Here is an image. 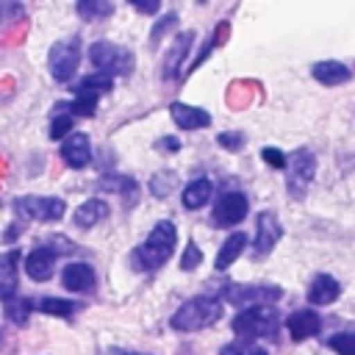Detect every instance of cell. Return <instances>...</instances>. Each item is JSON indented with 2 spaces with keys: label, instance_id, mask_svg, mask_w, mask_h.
<instances>
[{
  "label": "cell",
  "instance_id": "11",
  "mask_svg": "<svg viewBox=\"0 0 355 355\" xmlns=\"http://www.w3.org/2000/svg\"><path fill=\"white\" fill-rule=\"evenodd\" d=\"M247 211H250L247 194H241V191H225L216 200L211 219H214L216 227H233V225H239L247 216Z\"/></svg>",
  "mask_w": 355,
  "mask_h": 355
},
{
  "label": "cell",
  "instance_id": "37",
  "mask_svg": "<svg viewBox=\"0 0 355 355\" xmlns=\"http://www.w3.org/2000/svg\"><path fill=\"white\" fill-rule=\"evenodd\" d=\"M130 6L136 8V11H141V14H155L161 6H158V0H153V3H139V0H130Z\"/></svg>",
  "mask_w": 355,
  "mask_h": 355
},
{
  "label": "cell",
  "instance_id": "12",
  "mask_svg": "<svg viewBox=\"0 0 355 355\" xmlns=\"http://www.w3.org/2000/svg\"><path fill=\"white\" fill-rule=\"evenodd\" d=\"M61 161L72 169H83L92 161V141L86 133L72 130L64 141H61Z\"/></svg>",
  "mask_w": 355,
  "mask_h": 355
},
{
  "label": "cell",
  "instance_id": "15",
  "mask_svg": "<svg viewBox=\"0 0 355 355\" xmlns=\"http://www.w3.org/2000/svg\"><path fill=\"white\" fill-rule=\"evenodd\" d=\"M286 327L291 333L294 341H305V338H313L319 330H322V316L311 308L305 311H294L288 319H286Z\"/></svg>",
  "mask_w": 355,
  "mask_h": 355
},
{
  "label": "cell",
  "instance_id": "3",
  "mask_svg": "<svg viewBox=\"0 0 355 355\" xmlns=\"http://www.w3.org/2000/svg\"><path fill=\"white\" fill-rule=\"evenodd\" d=\"M233 330L239 333V338H266L277 333L280 324V313L272 305H255V308H244L233 316Z\"/></svg>",
  "mask_w": 355,
  "mask_h": 355
},
{
  "label": "cell",
  "instance_id": "4",
  "mask_svg": "<svg viewBox=\"0 0 355 355\" xmlns=\"http://www.w3.org/2000/svg\"><path fill=\"white\" fill-rule=\"evenodd\" d=\"M89 61L97 67L100 75H108V78H116V75H130L133 67H136V55L122 47V44H114V42H94L89 47Z\"/></svg>",
  "mask_w": 355,
  "mask_h": 355
},
{
  "label": "cell",
  "instance_id": "26",
  "mask_svg": "<svg viewBox=\"0 0 355 355\" xmlns=\"http://www.w3.org/2000/svg\"><path fill=\"white\" fill-rule=\"evenodd\" d=\"M39 311L47 313V316L69 319V316H75V311H80V305L72 302V300H61V297H42L39 300Z\"/></svg>",
  "mask_w": 355,
  "mask_h": 355
},
{
  "label": "cell",
  "instance_id": "27",
  "mask_svg": "<svg viewBox=\"0 0 355 355\" xmlns=\"http://www.w3.org/2000/svg\"><path fill=\"white\" fill-rule=\"evenodd\" d=\"M219 355H269V349L255 338H233L219 349Z\"/></svg>",
  "mask_w": 355,
  "mask_h": 355
},
{
  "label": "cell",
  "instance_id": "23",
  "mask_svg": "<svg viewBox=\"0 0 355 355\" xmlns=\"http://www.w3.org/2000/svg\"><path fill=\"white\" fill-rule=\"evenodd\" d=\"M244 247H247V233H241V230H236V233H230L225 241H222V247H219V252H216V261H214V269L216 272H225L241 252H244Z\"/></svg>",
  "mask_w": 355,
  "mask_h": 355
},
{
  "label": "cell",
  "instance_id": "7",
  "mask_svg": "<svg viewBox=\"0 0 355 355\" xmlns=\"http://www.w3.org/2000/svg\"><path fill=\"white\" fill-rule=\"evenodd\" d=\"M283 297L280 286H266V283H250V286H241V283H227L219 294V300L230 302V305H239V308H255V305H272Z\"/></svg>",
  "mask_w": 355,
  "mask_h": 355
},
{
  "label": "cell",
  "instance_id": "13",
  "mask_svg": "<svg viewBox=\"0 0 355 355\" xmlns=\"http://www.w3.org/2000/svg\"><path fill=\"white\" fill-rule=\"evenodd\" d=\"M55 252H50L47 247H42V244H36L28 255H25V272H28V277L31 280H36V283H44V280H50L53 277V272H55Z\"/></svg>",
  "mask_w": 355,
  "mask_h": 355
},
{
  "label": "cell",
  "instance_id": "32",
  "mask_svg": "<svg viewBox=\"0 0 355 355\" xmlns=\"http://www.w3.org/2000/svg\"><path fill=\"white\" fill-rule=\"evenodd\" d=\"M200 263H202V250H200L194 241H189L186 250H183V255H180V269H183V272H191V269H197Z\"/></svg>",
  "mask_w": 355,
  "mask_h": 355
},
{
  "label": "cell",
  "instance_id": "2",
  "mask_svg": "<svg viewBox=\"0 0 355 355\" xmlns=\"http://www.w3.org/2000/svg\"><path fill=\"white\" fill-rule=\"evenodd\" d=\"M222 319V300L211 297V294H200L186 300L169 319V327L178 333H194V330H205L214 322Z\"/></svg>",
  "mask_w": 355,
  "mask_h": 355
},
{
  "label": "cell",
  "instance_id": "40",
  "mask_svg": "<svg viewBox=\"0 0 355 355\" xmlns=\"http://www.w3.org/2000/svg\"><path fill=\"white\" fill-rule=\"evenodd\" d=\"M103 355H136V352H130V349H122V347H108Z\"/></svg>",
  "mask_w": 355,
  "mask_h": 355
},
{
  "label": "cell",
  "instance_id": "38",
  "mask_svg": "<svg viewBox=\"0 0 355 355\" xmlns=\"http://www.w3.org/2000/svg\"><path fill=\"white\" fill-rule=\"evenodd\" d=\"M17 14H22V8H19V6H14V3H0V19L17 17Z\"/></svg>",
  "mask_w": 355,
  "mask_h": 355
},
{
  "label": "cell",
  "instance_id": "14",
  "mask_svg": "<svg viewBox=\"0 0 355 355\" xmlns=\"http://www.w3.org/2000/svg\"><path fill=\"white\" fill-rule=\"evenodd\" d=\"M94 269L86 263V261H72V263H67L64 266V272H61V286L67 288V291H75V294H86V291H92L94 288Z\"/></svg>",
  "mask_w": 355,
  "mask_h": 355
},
{
  "label": "cell",
  "instance_id": "24",
  "mask_svg": "<svg viewBox=\"0 0 355 355\" xmlns=\"http://www.w3.org/2000/svg\"><path fill=\"white\" fill-rule=\"evenodd\" d=\"M100 186H103L105 191L119 194L128 205H133L136 197H139V183H136L133 178H125V175H105V178L100 180Z\"/></svg>",
  "mask_w": 355,
  "mask_h": 355
},
{
  "label": "cell",
  "instance_id": "10",
  "mask_svg": "<svg viewBox=\"0 0 355 355\" xmlns=\"http://www.w3.org/2000/svg\"><path fill=\"white\" fill-rule=\"evenodd\" d=\"M283 236V225L277 219L275 211H261L258 219H255V239H252V255L255 258H263L275 250V244L280 241Z\"/></svg>",
  "mask_w": 355,
  "mask_h": 355
},
{
  "label": "cell",
  "instance_id": "5",
  "mask_svg": "<svg viewBox=\"0 0 355 355\" xmlns=\"http://www.w3.org/2000/svg\"><path fill=\"white\" fill-rule=\"evenodd\" d=\"M111 89H114V78H108V75L94 72V75L80 78L78 86H75V100L67 103L69 114H72V116H94L97 100H100L103 94H108Z\"/></svg>",
  "mask_w": 355,
  "mask_h": 355
},
{
  "label": "cell",
  "instance_id": "36",
  "mask_svg": "<svg viewBox=\"0 0 355 355\" xmlns=\"http://www.w3.org/2000/svg\"><path fill=\"white\" fill-rule=\"evenodd\" d=\"M216 141L225 147V150H239L244 147V133H236V130H227V133H219Z\"/></svg>",
  "mask_w": 355,
  "mask_h": 355
},
{
  "label": "cell",
  "instance_id": "18",
  "mask_svg": "<svg viewBox=\"0 0 355 355\" xmlns=\"http://www.w3.org/2000/svg\"><path fill=\"white\" fill-rule=\"evenodd\" d=\"M169 114H172V122L180 128V130H200V128H208L211 125V114L197 108V105H186V103H172L169 105Z\"/></svg>",
  "mask_w": 355,
  "mask_h": 355
},
{
  "label": "cell",
  "instance_id": "39",
  "mask_svg": "<svg viewBox=\"0 0 355 355\" xmlns=\"http://www.w3.org/2000/svg\"><path fill=\"white\" fill-rule=\"evenodd\" d=\"M158 147H164V150H180V141L178 139H161Z\"/></svg>",
  "mask_w": 355,
  "mask_h": 355
},
{
  "label": "cell",
  "instance_id": "25",
  "mask_svg": "<svg viewBox=\"0 0 355 355\" xmlns=\"http://www.w3.org/2000/svg\"><path fill=\"white\" fill-rule=\"evenodd\" d=\"M72 122H75V116L69 114L67 103H55L53 105V122H50V139H67L72 133Z\"/></svg>",
  "mask_w": 355,
  "mask_h": 355
},
{
  "label": "cell",
  "instance_id": "6",
  "mask_svg": "<svg viewBox=\"0 0 355 355\" xmlns=\"http://www.w3.org/2000/svg\"><path fill=\"white\" fill-rule=\"evenodd\" d=\"M313 175H316V155L308 147H300L291 155H286V189L294 200L305 197Z\"/></svg>",
  "mask_w": 355,
  "mask_h": 355
},
{
  "label": "cell",
  "instance_id": "9",
  "mask_svg": "<svg viewBox=\"0 0 355 355\" xmlns=\"http://www.w3.org/2000/svg\"><path fill=\"white\" fill-rule=\"evenodd\" d=\"M14 211L22 219L33 222H58L67 214V202L61 197H42V194H25L14 200Z\"/></svg>",
  "mask_w": 355,
  "mask_h": 355
},
{
  "label": "cell",
  "instance_id": "28",
  "mask_svg": "<svg viewBox=\"0 0 355 355\" xmlns=\"http://www.w3.org/2000/svg\"><path fill=\"white\" fill-rule=\"evenodd\" d=\"M31 311H33V302L25 300V297H14V300L6 302V319H8L11 324H19V327L28 324Z\"/></svg>",
  "mask_w": 355,
  "mask_h": 355
},
{
  "label": "cell",
  "instance_id": "20",
  "mask_svg": "<svg viewBox=\"0 0 355 355\" xmlns=\"http://www.w3.org/2000/svg\"><path fill=\"white\" fill-rule=\"evenodd\" d=\"M341 297V283L333 275H316L308 286V302L311 305H330Z\"/></svg>",
  "mask_w": 355,
  "mask_h": 355
},
{
  "label": "cell",
  "instance_id": "35",
  "mask_svg": "<svg viewBox=\"0 0 355 355\" xmlns=\"http://www.w3.org/2000/svg\"><path fill=\"white\" fill-rule=\"evenodd\" d=\"M261 158H263V164H269L275 169H286V153L277 150V147H263L261 150Z\"/></svg>",
  "mask_w": 355,
  "mask_h": 355
},
{
  "label": "cell",
  "instance_id": "8",
  "mask_svg": "<svg viewBox=\"0 0 355 355\" xmlns=\"http://www.w3.org/2000/svg\"><path fill=\"white\" fill-rule=\"evenodd\" d=\"M78 64H80V39H78V36L58 39V42L50 47V53H47L50 75H53L58 83L72 80L75 72H78Z\"/></svg>",
  "mask_w": 355,
  "mask_h": 355
},
{
  "label": "cell",
  "instance_id": "29",
  "mask_svg": "<svg viewBox=\"0 0 355 355\" xmlns=\"http://www.w3.org/2000/svg\"><path fill=\"white\" fill-rule=\"evenodd\" d=\"M75 11L83 17V19H100V17H111L114 14V3H105V0H80L75 6Z\"/></svg>",
  "mask_w": 355,
  "mask_h": 355
},
{
  "label": "cell",
  "instance_id": "31",
  "mask_svg": "<svg viewBox=\"0 0 355 355\" xmlns=\"http://www.w3.org/2000/svg\"><path fill=\"white\" fill-rule=\"evenodd\" d=\"M39 244H42V247H47V250H50V252H55V255H69V252H75V250H78L67 236H50V239H42Z\"/></svg>",
  "mask_w": 355,
  "mask_h": 355
},
{
  "label": "cell",
  "instance_id": "1",
  "mask_svg": "<svg viewBox=\"0 0 355 355\" xmlns=\"http://www.w3.org/2000/svg\"><path fill=\"white\" fill-rule=\"evenodd\" d=\"M175 244H178V227L169 219H161L147 233V239L130 252V266L136 272H153L175 255Z\"/></svg>",
  "mask_w": 355,
  "mask_h": 355
},
{
  "label": "cell",
  "instance_id": "22",
  "mask_svg": "<svg viewBox=\"0 0 355 355\" xmlns=\"http://www.w3.org/2000/svg\"><path fill=\"white\" fill-rule=\"evenodd\" d=\"M211 194H214V183H211L208 178H194V180H189V183L183 186L180 202H183V208L197 211V208H202V205L211 200Z\"/></svg>",
  "mask_w": 355,
  "mask_h": 355
},
{
  "label": "cell",
  "instance_id": "41",
  "mask_svg": "<svg viewBox=\"0 0 355 355\" xmlns=\"http://www.w3.org/2000/svg\"><path fill=\"white\" fill-rule=\"evenodd\" d=\"M0 341H3V330H0Z\"/></svg>",
  "mask_w": 355,
  "mask_h": 355
},
{
  "label": "cell",
  "instance_id": "17",
  "mask_svg": "<svg viewBox=\"0 0 355 355\" xmlns=\"http://www.w3.org/2000/svg\"><path fill=\"white\" fill-rule=\"evenodd\" d=\"M191 42H194V31H183V33H178V39L172 42V47L166 50V55H164V61H161V75H164L166 80L178 75V69H180L186 53L191 50Z\"/></svg>",
  "mask_w": 355,
  "mask_h": 355
},
{
  "label": "cell",
  "instance_id": "30",
  "mask_svg": "<svg viewBox=\"0 0 355 355\" xmlns=\"http://www.w3.org/2000/svg\"><path fill=\"white\" fill-rule=\"evenodd\" d=\"M327 347L338 355H355V333L352 330H341V333H333L327 338Z\"/></svg>",
  "mask_w": 355,
  "mask_h": 355
},
{
  "label": "cell",
  "instance_id": "33",
  "mask_svg": "<svg viewBox=\"0 0 355 355\" xmlns=\"http://www.w3.org/2000/svg\"><path fill=\"white\" fill-rule=\"evenodd\" d=\"M175 22H178V14H172V11H169V14H164V17L153 25V31H150V42H153V44H158V42L164 39V33L175 28Z\"/></svg>",
  "mask_w": 355,
  "mask_h": 355
},
{
  "label": "cell",
  "instance_id": "16",
  "mask_svg": "<svg viewBox=\"0 0 355 355\" xmlns=\"http://www.w3.org/2000/svg\"><path fill=\"white\" fill-rule=\"evenodd\" d=\"M17 269H19V250L0 252V300L8 302L17 297Z\"/></svg>",
  "mask_w": 355,
  "mask_h": 355
},
{
  "label": "cell",
  "instance_id": "21",
  "mask_svg": "<svg viewBox=\"0 0 355 355\" xmlns=\"http://www.w3.org/2000/svg\"><path fill=\"white\" fill-rule=\"evenodd\" d=\"M311 75L324 86H341V83H347L352 78V69L347 64H341V61H316L311 67Z\"/></svg>",
  "mask_w": 355,
  "mask_h": 355
},
{
  "label": "cell",
  "instance_id": "19",
  "mask_svg": "<svg viewBox=\"0 0 355 355\" xmlns=\"http://www.w3.org/2000/svg\"><path fill=\"white\" fill-rule=\"evenodd\" d=\"M108 214H111L108 202H105V200H100V197H92V200H86V202H80V205L75 208L72 222H75V227L89 230V227H94L97 222H103Z\"/></svg>",
  "mask_w": 355,
  "mask_h": 355
},
{
  "label": "cell",
  "instance_id": "34",
  "mask_svg": "<svg viewBox=\"0 0 355 355\" xmlns=\"http://www.w3.org/2000/svg\"><path fill=\"white\" fill-rule=\"evenodd\" d=\"M172 186H175L172 172H161V175H155V178H153V183H150V189H153V194H155V197H166Z\"/></svg>",
  "mask_w": 355,
  "mask_h": 355
}]
</instances>
